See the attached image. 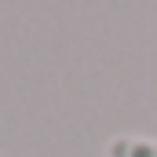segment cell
<instances>
[{"label": "cell", "instance_id": "cell-1", "mask_svg": "<svg viewBox=\"0 0 157 157\" xmlns=\"http://www.w3.org/2000/svg\"><path fill=\"white\" fill-rule=\"evenodd\" d=\"M106 157H157V139H143V135H117L110 143Z\"/></svg>", "mask_w": 157, "mask_h": 157}]
</instances>
